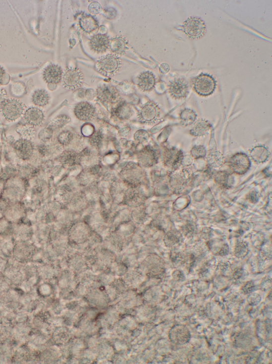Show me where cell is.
Wrapping results in <instances>:
<instances>
[{
    "label": "cell",
    "mask_w": 272,
    "mask_h": 364,
    "mask_svg": "<svg viewBox=\"0 0 272 364\" xmlns=\"http://www.w3.org/2000/svg\"><path fill=\"white\" fill-rule=\"evenodd\" d=\"M184 158L183 151L174 147L166 150L163 155L165 165L173 170H177L182 165Z\"/></svg>",
    "instance_id": "cell-8"
},
{
    "label": "cell",
    "mask_w": 272,
    "mask_h": 364,
    "mask_svg": "<svg viewBox=\"0 0 272 364\" xmlns=\"http://www.w3.org/2000/svg\"><path fill=\"white\" fill-rule=\"evenodd\" d=\"M120 64L119 59L113 55L106 56L99 62L100 70L110 74L116 72L119 68Z\"/></svg>",
    "instance_id": "cell-20"
},
{
    "label": "cell",
    "mask_w": 272,
    "mask_h": 364,
    "mask_svg": "<svg viewBox=\"0 0 272 364\" xmlns=\"http://www.w3.org/2000/svg\"><path fill=\"white\" fill-rule=\"evenodd\" d=\"M217 183L225 188H229L233 184V178L229 173L221 172L218 173L215 177Z\"/></svg>",
    "instance_id": "cell-28"
},
{
    "label": "cell",
    "mask_w": 272,
    "mask_h": 364,
    "mask_svg": "<svg viewBox=\"0 0 272 364\" xmlns=\"http://www.w3.org/2000/svg\"><path fill=\"white\" fill-rule=\"evenodd\" d=\"M112 114L121 121L129 120L133 114L131 106L125 101H120L113 109Z\"/></svg>",
    "instance_id": "cell-21"
},
{
    "label": "cell",
    "mask_w": 272,
    "mask_h": 364,
    "mask_svg": "<svg viewBox=\"0 0 272 364\" xmlns=\"http://www.w3.org/2000/svg\"><path fill=\"white\" fill-rule=\"evenodd\" d=\"M74 113L79 120L87 122L93 120L96 111L95 108L89 103L81 102L75 106Z\"/></svg>",
    "instance_id": "cell-10"
},
{
    "label": "cell",
    "mask_w": 272,
    "mask_h": 364,
    "mask_svg": "<svg viewBox=\"0 0 272 364\" xmlns=\"http://www.w3.org/2000/svg\"><path fill=\"white\" fill-rule=\"evenodd\" d=\"M13 234L20 241L27 242L34 236V230L29 224L19 222L13 226Z\"/></svg>",
    "instance_id": "cell-17"
},
{
    "label": "cell",
    "mask_w": 272,
    "mask_h": 364,
    "mask_svg": "<svg viewBox=\"0 0 272 364\" xmlns=\"http://www.w3.org/2000/svg\"><path fill=\"white\" fill-rule=\"evenodd\" d=\"M138 159L143 166L151 167L155 165L158 161L157 152L150 146H145L138 153Z\"/></svg>",
    "instance_id": "cell-16"
},
{
    "label": "cell",
    "mask_w": 272,
    "mask_h": 364,
    "mask_svg": "<svg viewBox=\"0 0 272 364\" xmlns=\"http://www.w3.org/2000/svg\"><path fill=\"white\" fill-rule=\"evenodd\" d=\"M197 230V227L194 222L187 221L181 228V232L187 237H191L194 235Z\"/></svg>",
    "instance_id": "cell-33"
},
{
    "label": "cell",
    "mask_w": 272,
    "mask_h": 364,
    "mask_svg": "<svg viewBox=\"0 0 272 364\" xmlns=\"http://www.w3.org/2000/svg\"><path fill=\"white\" fill-rule=\"evenodd\" d=\"M149 135L148 132L144 130H139L136 131L134 135V139L136 142L140 144L145 143L149 139Z\"/></svg>",
    "instance_id": "cell-36"
},
{
    "label": "cell",
    "mask_w": 272,
    "mask_h": 364,
    "mask_svg": "<svg viewBox=\"0 0 272 364\" xmlns=\"http://www.w3.org/2000/svg\"><path fill=\"white\" fill-rule=\"evenodd\" d=\"M14 149L17 157L23 160H28L31 158L33 152L34 147L29 140L25 139H20L14 144Z\"/></svg>",
    "instance_id": "cell-13"
},
{
    "label": "cell",
    "mask_w": 272,
    "mask_h": 364,
    "mask_svg": "<svg viewBox=\"0 0 272 364\" xmlns=\"http://www.w3.org/2000/svg\"><path fill=\"white\" fill-rule=\"evenodd\" d=\"M50 96L47 91L44 90L36 91L32 96V101L36 106L43 107L49 103Z\"/></svg>",
    "instance_id": "cell-25"
},
{
    "label": "cell",
    "mask_w": 272,
    "mask_h": 364,
    "mask_svg": "<svg viewBox=\"0 0 272 364\" xmlns=\"http://www.w3.org/2000/svg\"><path fill=\"white\" fill-rule=\"evenodd\" d=\"M169 92L174 99L177 100L185 99L190 92L188 83L184 78L174 79L169 86Z\"/></svg>",
    "instance_id": "cell-9"
},
{
    "label": "cell",
    "mask_w": 272,
    "mask_h": 364,
    "mask_svg": "<svg viewBox=\"0 0 272 364\" xmlns=\"http://www.w3.org/2000/svg\"><path fill=\"white\" fill-rule=\"evenodd\" d=\"M103 136L99 131L95 132L89 138V143L92 146L99 148H100L103 142Z\"/></svg>",
    "instance_id": "cell-35"
},
{
    "label": "cell",
    "mask_w": 272,
    "mask_h": 364,
    "mask_svg": "<svg viewBox=\"0 0 272 364\" xmlns=\"http://www.w3.org/2000/svg\"><path fill=\"white\" fill-rule=\"evenodd\" d=\"M271 155L268 148L266 146L259 145L252 148L250 151L252 159L256 163H262L268 161Z\"/></svg>",
    "instance_id": "cell-23"
},
{
    "label": "cell",
    "mask_w": 272,
    "mask_h": 364,
    "mask_svg": "<svg viewBox=\"0 0 272 364\" xmlns=\"http://www.w3.org/2000/svg\"><path fill=\"white\" fill-rule=\"evenodd\" d=\"M160 116V109L153 101H148L139 111L138 119L140 122L151 124L155 123Z\"/></svg>",
    "instance_id": "cell-3"
},
{
    "label": "cell",
    "mask_w": 272,
    "mask_h": 364,
    "mask_svg": "<svg viewBox=\"0 0 272 364\" xmlns=\"http://www.w3.org/2000/svg\"><path fill=\"white\" fill-rule=\"evenodd\" d=\"M4 73L5 70L1 66H0V85L2 84Z\"/></svg>",
    "instance_id": "cell-39"
},
{
    "label": "cell",
    "mask_w": 272,
    "mask_h": 364,
    "mask_svg": "<svg viewBox=\"0 0 272 364\" xmlns=\"http://www.w3.org/2000/svg\"><path fill=\"white\" fill-rule=\"evenodd\" d=\"M84 75L78 68L68 69L64 76V85L68 90H78L82 84Z\"/></svg>",
    "instance_id": "cell-6"
},
{
    "label": "cell",
    "mask_w": 272,
    "mask_h": 364,
    "mask_svg": "<svg viewBox=\"0 0 272 364\" xmlns=\"http://www.w3.org/2000/svg\"><path fill=\"white\" fill-rule=\"evenodd\" d=\"M97 96L102 102L109 105H113L121 101L116 88L110 85H103L98 88Z\"/></svg>",
    "instance_id": "cell-7"
},
{
    "label": "cell",
    "mask_w": 272,
    "mask_h": 364,
    "mask_svg": "<svg viewBox=\"0 0 272 364\" xmlns=\"http://www.w3.org/2000/svg\"><path fill=\"white\" fill-rule=\"evenodd\" d=\"M197 118V115L193 110L185 109L180 114V124L183 127H187L194 123Z\"/></svg>",
    "instance_id": "cell-26"
},
{
    "label": "cell",
    "mask_w": 272,
    "mask_h": 364,
    "mask_svg": "<svg viewBox=\"0 0 272 364\" xmlns=\"http://www.w3.org/2000/svg\"><path fill=\"white\" fill-rule=\"evenodd\" d=\"M185 33L193 39H199L205 32L206 26L200 18L191 17L185 21L184 24Z\"/></svg>",
    "instance_id": "cell-4"
},
{
    "label": "cell",
    "mask_w": 272,
    "mask_h": 364,
    "mask_svg": "<svg viewBox=\"0 0 272 364\" xmlns=\"http://www.w3.org/2000/svg\"><path fill=\"white\" fill-rule=\"evenodd\" d=\"M190 174L187 170L179 173H173L170 177V184L172 190L177 193L182 191L190 180Z\"/></svg>",
    "instance_id": "cell-11"
},
{
    "label": "cell",
    "mask_w": 272,
    "mask_h": 364,
    "mask_svg": "<svg viewBox=\"0 0 272 364\" xmlns=\"http://www.w3.org/2000/svg\"><path fill=\"white\" fill-rule=\"evenodd\" d=\"M24 118L26 122L33 127L41 125L44 121L43 111L35 107L28 109L26 111Z\"/></svg>",
    "instance_id": "cell-19"
},
{
    "label": "cell",
    "mask_w": 272,
    "mask_h": 364,
    "mask_svg": "<svg viewBox=\"0 0 272 364\" xmlns=\"http://www.w3.org/2000/svg\"><path fill=\"white\" fill-rule=\"evenodd\" d=\"M193 85L196 93L203 97H207L214 92L216 81L209 74L202 73L194 79Z\"/></svg>",
    "instance_id": "cell-1"
},
{
    "label": "cell",
    "mask_w": 272,
    "mask_h": 364,
    "mask_svg": "<svg viewBox=\"0 0 272 364\" xmlns=\"http://www.w3.org/2000/svg\"><path fill=\"white\" fill-rule=\"evenodd\" d=\"M251 166L250 159L243 153L233 155L229 161V167L232 172L237 175L246 174Z\"/></svg>",
    "instance_id": "cell-5"
},
{
    "label": "cell",
    "mask_w": 272,
    "mask_h": 364,
    "mask_svg": "<svg viewBox=\"0 0 272 364\" xmlns=\"http://www.w3.org/2000/svg\"><path fill=\"white\" fill-rule=\"evenodd\" d=\"M224 162L223 154L219 151H214L210 153L207 157L208 165L214 168L221 167Z\"/></svg>",
    "instance_id": "cell-29"
},
{
    "label": "cell",
    "mask_w": 272,
    "mask_h": 364,
    "mask_svg": "<svg viewBox=\"0 0 272 364\" xmlns=\"http://www.w3.org/2000/svg\"><path fill=\"white\" fill-rule=\"evenodd\" d=\"M248 252L247 243L244 241H239L236 245L235 254L239 258L245 257Z\"/></svg>",
    "instance_id": "cell-32"
},
{
    "label": "cell",
    "mask_w": 272,
    "mask_h": 364,
    "mask_svg": "<svg viewBox=\"0 0 272 364\" xmlns=\"http://www.w3.org/2000/svg\"><path fill=\"white\" fill-rule=\"evenodd\" d=\"M211 127V125L208 121L200 120L194 122L190 133L195 137L203 136L207 134Z\"/></svg>",
    "instance_id": "cell-24"
},
{
    "label": "cell",
    "mask_w": 272,
    "mask_h": 364,
    "mask_svg": "<svg viewBox=\"0 0 272 364\" xmlns=\"http://www.w3.org/2000/svg\"><path fill=\"white\" fill-rule=\"evenodd\" d=\"M59 160L65 166H73L80 162V153L75 150H66L60 155Z\"/></svg>",
    "instance_id": "cell-22"
},
{
    "label": "cell",
    "mask_w": 272,
    "mask_h": 364,
    "mask_svg": "<svg viewBox=\"0 0 272 364\" xmlns=\"http://www.w3.org/2000/svg\"><path fill=\"white\" fill-rule=\"evenodd\" d=\"M110 45V40L108 37L104 34H96L92 37L89 42L90 49L97 54L105 53Z\"/></svg>",
    "instance_id": "cell-15"
},
{
    "label": "cell",
    "mask_w": 272,
    "mask_h": 364,
    "mask_svg": "<svg viewBox=\"0 0 272 364\" xmlns=\"http://www.w3.org/2000/svg\"><path fill=\"white\" fill-rule=\"evenodd\" d=\"M0 109L5 120L9 121H14L18 120L24 111V105L16 99L3 101L0 105Z\"/></svg>",
    "instance_id": "cell-2"
},
{
    "label": "cell",
    "mask_w": 272,
    "mask_h": 364,
    "mask_svg": "<svg viewBox=\"0 0 272 364\" xmlns=\"http://www.w3.org/2000/svg\"><path fill=\"white\" fill-rule=\"evenodd\" d=\"M156 79L154 74L150 71L141 72L138 76L137 85L143 92L152 91L155 87Z\"/></svg>",
    "instance_id": "cell-18"
},
{
    "label": "cell",
    "mask_w": 272,
    "mask_h": 364,
    "mask_svg": "<svg viewBox=\"0 0 272 364\" xmlns=\"http://www.w3.org/2000/svg\"><path fill=\"white\" fill-rule=\"evenodd\" d=\"M58 142L64 147L71 145L74 142V135L70 131H64L58 136Z\"/></svg>",
    "instance_id": "cell-31"
},
{
    "label": "cell",
    "mask_w": 272,
    "mask_h": 364,
    "mask_svg": "<svg viewBox=\"0 0 272 364\" xmlns=\"http://www.w3.org/2000/svg\"><path fill=\"white\" fill-rule=\"evenodd\" d=\"M63 71L58 65L51 64L45 69L43 79L45 82L50 84H58L61 82Z\"/></svg>",
    "instance_id": "cell-14"
},
{
    "label": "cell",
    "mask_w": 272,
    "mask_h": 364,
    "mask_svg": "<svg viewBox=\"0 0 272 364\" xmlns=\"http://www.w3.org/2000/svg\"><path fill=\"white\" fill-rule=\"evenodd\" d=\"M254 194H255V193L252 192L248 196V198L249 200V201H250L252 203H256L257 201H258V198H257L256 195L254 196V197H253Z\"/></svg>",
    "instance_id": "cell-38"
},
{
    "label": "cell",
    "mask_w": 272,
    "mask_h": 364,
    "mask_svg": "<svg viewBox=\"0 0 272 364\" xmlns=\"http://www.w3.org/2000/svg\"><path fill=\"white\" fill-rule=\"evenodd\" d=\"M183 239L181 233L176 229H172L165 235V243L169 247H174L179 244Z\"/></svg>",
    "instance_id": "cell-27"
},
{
    "label": "cell",
    "mask_w": 272,
    "mask_h": 364,
    "mask_svg": "<svg viewBox=\"0 0 272 364\" xmlns=\"http://www.w3.org/2000/svg\"><path fill=\"white\" fill-rule=\"evenodd\" d=\"M70 121V119L69 117L65 115L60 116L57 117L54 121H53L52 125L56 128H60L64 127Z\"/></svg>",
    "instance_id": "cell-37"
},
{
    "label": "cell",
    "mask_w": 272,
    "mask_h": 364,
    "mask_svg": "<svg viewBox=\"0 0 272 364\" xmlns=\"http://www.w3.org/2000/svg\"><path fill=\"white\" fill-rule=\"evenodd\" d=\"M80 25L83 30L88 33L95 30L98 26L96 20L90 16L82 18L80 21Z\"/></svg>",
    "instance_id": "cell-30"
},
{
    "label": "cell",
    "mask_w": 272,
    "mask_h": 364,
    "mask_svg": "<svg viewBox=\"0 0 272 364\" xmlns=\"http://www.w3.org/2000/svg\"><path fill=\"white\" fill-rule=\"evenodd\" d=\"M191 153L194 159H199L205 158L207 152L205 147L202 145H198L193 147Z\"/></svg>",
    "instance_id": "cell-34"
},
{
    "label": "cell",
    "mask_w": 272,
    "mask_h": 364,
    "mask_svg": "<svg viewBox=\"0 0 272 364\" xmlns=\"http://www.w3.org/2000/svg\"><path fill=\"white\" fill-rule=\"evenodd\" d=\"M26 214L23 205L17 203L9 204L3 214V217L13 224L20 222Z\"/></svg>",
    "instance_id": "cell-12"
}]
</instances>
